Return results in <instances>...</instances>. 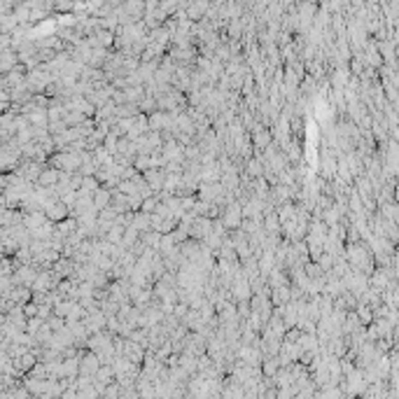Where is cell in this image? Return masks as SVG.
Returning <instances> with one entry per match:
<instances>
[{
	"label": "cell",
	"mask_w": 399,
	"mask_h": 399,
	"mask_svg": "<svg viewBox=\"0 0 399 399\" xmlns=\"http://www.w3.org/2000/svg\"><path fill=\"white\" fill-rule=\"evenodd\" d=\"M220 222L224 224V229L227 231H236L238 227H241L243 222V208L238 201H229L227 206L220 210Z\"/></svg>",
	"instance_id": "1"
},
{
	"label": "cell",
	"mask_w": 399,
	"mask_h": 399,
	"mask_svg": "<svg viewBox=\"0 0 399 399\" xmlns=\"http://www.w3.org/2000/svg\"><path fill=\"white\" fill-rule=\"evenodd\" d=\"M142 180H145V185L152 189L154 194H159L164 189V180H166V173H164V168H150V171L142 173Z\"/></svg>",
	"instance_id": "2"
},
{
	"label": "cell",
	"mask_w": 399,
	"mask_h": 399,
	"mask_svg": "<svg viewBox=\"0 0 399 399\" xmlns=\"http://www.w3.org/2000/svg\"><path fill=\"white\" fill-rule=\"evenodd\" d=\"M208 7H210V3H187V5H185V16H187L192 24H198V21L206 19Z\"/></svg>",
	"instance_id": "3"
},
{
	"label": "cell",
	"mask_w": 399,
	"mask_h": 399,
	"mask_svg": "<svg viewBox=\"0 0 399 399\" xmlns=\"http://www.w3.org/2000/svg\"><path fill=\"white\" fill-rule=\"evenodd\" d=\"M110 198H112V192L105 187H98L96 192H94V196H91V201H94V208H96V212L105 210V208H110Z\"/></svg>",
	"instance_id": "4"
},
{
	"label": "cell",
	"mask_w": 399,
	"mask_h": 399,
	"mask_svg": "<svg viewBox=\"0 0 399 399\" xmlns=\"http://www.w3.org/2000/svg\"><path fill=\"white\" fill-rule=\"evenodd\" d=\"M268 301H271L273 309H280V306H285V303L289 301V285H283V287L271 289V294H268Z\"/></svg>",
	"instance_id": "5"
},
{
	"label": "cell",
	"mask_w": 399,
	"mask_h": 399,
	"mask_svg": "<svg viewBox=\"0 0 399 399\" xmlns=\"http://www.w3.org/2000/svg\"><path fill=\"white\" fill-rule=\"evenodd\" d=\"M110 208L117 212V215H124V212H129V196H124V194H119L117 189H112Z\"/></svg>",
	"instance_id": "6"
},
{
	"label": "cell",
	"mask_w": 399,
	"mask_h": 399,
	"mask_svg": "<svg viewBox=\"0 0 399 399\" xmlns=\"http://www.w3.org/2000/svg\"><path fill=\"white\" fill-rule=\"evenodd\" d=\"M121 94H124V101L126 103L138 105L142 101V96H145V89L142 86H126V89H121Z\"/></svg>",
	"instance_id": "7"
},
{
	"label": "cell",
	"mask_w": 399,
	"mask_h": 399,
	"mask_svg": "<svg viewBox=\"0 0 399 399\" xmlns=\"http://www.w3.org/2000/svg\"><path fill=\"white\" fill-rule=\"evenodd\" d=\"M138 241H140V233H138L133 227H126V229H124V236H121L119 248H121V250H131Z\"/></svg>",
	"instance_id": "8"
},
{
	"label": "cell",
	"mask_w": 399,
	"mask_h": 399,
	"mask_svg": "<svg viewBox=\"0 0 399 399\" xmlns=\"http://www.w3.org/2000/svg\"><path fill=\"white\" fill-rule=\"evenodd\" d=\"M131 227L136 229L138 233L150 231V215H145V212H133V222H131Z\"/></svg>",
	"instance_id": "9"
},
{
	"label": "cell",
	"mask_w": 399,
	"mask_h": 399,
	"mask_svg": "<svg viewBox=\"0 0 399 399\" xmlns=\"http://www.w3.org/2000/svg\"><path fill=\"white\" fill-rule=\"evenodd\" d=\"M124 229H126V227H121V224H112V227L105 231V236H103V238H105L107 243H112V245H119L121 236H124Z\"/></svg>",
	"instance_id": "10"
},
{
	"label": "cell",
	"mask_w": 399,
	"mask_h": 399,
	"mask_svg": "<svg viewBox=\"0 0 399 399\" xmlns=\"http://www.w3.org/2000/svg\"><path fill=\"white\" fill-rule=\"evenodd\" d=\"M98 187H101V185H98V180L91 175V177H82V185H80V189H77V192L86 194V196H94V192H96Z\"/></svg>",
	"instance_id": "11"
},
{
	"label": "cell",
	"mask_w": 399,
	"mask_h": 399,
	"mask_svg": "<svg viewBox=\"0 0 399 399\" xmlns=\"http://www.w3.org/2000/svg\"><path fill=\"white\" fill-rule=\"evenodd\" d=\"M117 142H119V138L112 136V133H107L105 140H103V150H105L107 154H112V157H115V154H117Z\"/></svg>",
	"instance_id": "12"
},
{
	"label": "cell",
	"mask_w": 399,
	"mask_h": 399,
	"mask_svg": "<svg viewBox=\"0 0 399 399\" xmlns=\"http://www.w3.org/2000/svg\"><path fill=\"white\" fill-rule=\"evenodd\" d=\"M142 198L140 196H129V212H140Z\"/></svg>",
	"instance_id": "13"
},
{
	"label": "cell",
	"mask_w": 399,
	"mask_h": 399,
	"mask_svg": "<svg viewBox=\"0 0 399 399\" xmlns=\"http://www.w3.org/2000/svg\"><path fill=\"white\" fill-rule=\"evenodd\" d=\"M5 320H7V318H5V315H0V324H3V322H5Z\"/></svg>",
	"instance_id": "14"
}]
</instances>
